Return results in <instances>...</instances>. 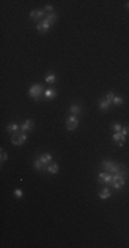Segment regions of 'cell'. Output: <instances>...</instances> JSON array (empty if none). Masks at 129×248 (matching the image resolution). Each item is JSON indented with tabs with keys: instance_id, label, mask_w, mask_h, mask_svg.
Returning a JSON list of instances; mask_svg holds the SVG:
<instances>
[{
	"instance_id": "obj_1",
	"label": "cell",
	"mask_w": 129,
	"mask_h": 248,
	"mask_svg": "<svg viewBox=\"0 0 129 248\" xmlns=\"http://www.w3.org/2000/svg\"><path fill=\"white\" fill-rule=\"evenodd\" d=\"M102 167L106 170V172H108V174H119V172L128 174V171L124 170L122 165H118L117 163L110 161V160H104V161H102Z\"/></svg>"
},
{
	"instance_id": "obj_2",
	"label": "cell",
	"mask_w": 129,
	"mask_h": 248,
	"mask_svg": "<svg viewBox=\"0 0 129 248\" xmlns=\"http://www.w3.org/2000/svg\"><path fill=\"white\" fill-rule=\"evenodd\" d=\"M125 175L126 174H122V172H119V174H113L111 186H113L114 189L119 190L121 188H124V185H125Z\"/></svg>"
},
{
	"instance_id": "obj_3",
	"label": "cell",
	"mask_w": 129,
	"mask_h": 248,
	"mask_svg": "<svg viewBox=\"0 0 129 248\" xmlns=\"http://www.w3.org/2000/svg\"><path fill=\"white\" fill-rule=\"evenodd\" d=\"M43 92H44V88H43L41 84H34L29 88V97H32L34 101L40 99V97H41Z\"/></svg>"
},
{
	"instance_id": "obj_4",
	"label": "cell",
	"mask_w": 129,
	"mask_h": 248,
	"mask_svg": "<svg viewBox=\"0 0 129 248\" xmlns=\"http://www.w3.org/2000/svg\"><path fill=\"white\" fill-rule=\"evenodd\" d=\"M26 138H28V135H26V132H17V134H12V137H11V142L14 143L15 146H21V145H23V143L26 142Z\"/></svg>"
},
{
	"instance_id": "obj_5",
	"label": "cell",
	"mask_w": 129,
	"mask_h": 248,
	"mask_svg": "<svg viewBox=\"0 0 129 248\" xmlns=\"http://www.w3.org/2000/svg\"><path fill=\"white\" fill-rule=\"evenodd\" d=\"M78 127V117L76 115H72V116L67 117L66 120V128L69 131H74L76 128Z\"/></svg>"
},
{
	"instance_id": "obj_6",
	"label": "cell",
	"mask_w": 129,
	"mask_h": 248,
	"mask_svg": "<svg viewBox=\"0 0 129 248\" xmlns=\"http://www.w3.org/2000/svg\"><path fill=\"white\" fill-rule=\"evenodd\" d=\"M50 28H51V24L47 21V19H41L40 22H37V25H36V29L40 33H47V32L50 31Z\"/></svg>"
},
{
	"instance_id": "obj_7",
	"label": "cell",
	"mask_w": 129,
	"mask_h": 248,
	"mask_svg": "<svg viewBox=\"0 0 129 248\" xmlns=\"http://www.w3.org/2000/svg\"><path fill=\"white\" fill-rule=\"evenodd\" d=\"M46 11L44 10H33V11H30V18L33 19V21H37V22H40L41 19H44L46 18Z\"/></svg>"
},
{
	"instance_id": "obj_8",
	"label": "cell",
	"mask_w": 129,
	"mask_h": 248,
	"mask_svg": "<svg viewBox=\"0 0 129 248\" xmlns=\"http://www.w3.org/2000/svg\"><path fill=\"white\" fill-rule=\"evenodd\" d=\"M98 181L106 185H111V181H113V174H108V172H100L98 175Z\"/></svg>"
},
{
	"instance_id": "obj_9",
	"label": "cell",
	"mask_w": 129,
	"mask_h": 248,
	"mask_svg": "<svg viewBox=\"0 0 129 248\" xmlns=\"http://www.w3.org/2000/svg\"><path fill=\"white\" fill-rule=\"evenodd\" d=\"M33 127H34V122L32 120V119H28L25 122L21 124V131L22 132H29L33 130Z\"/></svg>"
},
{
	"instance_id": "obj_10",
	"label": "cell",
	"mask_w": 129,
	"mask_h": 248,
	"mask_svg": "<svg viewBox=\"0 0 129 248\" xmlns=\"http://www.w3.org/2000/svg\"><path fill=\"white\" fill-rule=\"evenodd\" d=\"M113 141L115 143H118L119 148H122V146H124V143H125V141H126V137H124L121 132H114L113 134Z\"/></svg>"
},
{
	"instance_id": "obj_11",
	"label": "cell",
	"mask_w": 129,
	"mask_h": 248,
	"mask_svg": "<svg viewBox=\"0 0 129 248\" xmlns=\"http://www.w3.org/2000/svg\"><path fill=\"white\" fill-rule=\"evenodd\" d=\"M40 160H41V163L44 164V167H46V170H47V167H48V165H50V164L52 163V156L50 153H44V154H41V156H40Z\"/></svg>"
},
{
	"instance_id": "obj_12",
	"label": "cell",
	"mask_w": 129,
	"mask_h": 248,
	"mask_svg": "<svg viewBox=\"0 0 129 248\" xmlns=\"http://www.w3.org/2000/svg\"><path fill=\"white\" fill-rule=\"evenodd\" d=\"M19 128H21V126L18 123H10V124H7V131L10 132V134H17V132L19 131Z\"/></svg>"
},
{
	"instance_id": "obj_13",
	"label": "cell",
	"mask_w": 129,
	"mask_h": 248,
	"mask_svg": "<svg viewBox=\"0 0 129 248\" xmlns=\"http://www.w3.org/2000/svg\"><path fill=\"white\" fill-rule=\"evenodd\" d=\"M110 106H111V102L107 101L106 98H102V99L99 101V108H100L102 110H108V109H110Z\"/></svg>"
},
{
	"instance_id": "obj_14",
	"label": "cell",
	"mask_w": 129,
	"mask_h": 248,
	"mask_svg": "<svg viewBox=\"0 0 129 248\" xmlns=\"http://www.w3.org/2000/svg\"><path fill=\"white\" fill-rule=\"evenodd\" d=\"M111 196V190L108 189V188H104V189H102V192H99V197L102 199V200H106V199H108Z\"/></svg>"
},
{
	"instance_id": "obj_15",
	"label": "cell",
	"mask_w": 129,
	"mask_h": 248,
	"mask_svg": "<svg viewBox=\"0 0 129 248\" xmlns=\"http://www.w3.org/2000/svg\"><path fill=\"white\" fill-rule=\"evenodd\" d=\"M69 110H70V113H72V115H76V116H77V115H80V113H81V106L77 105V104H73V105L69 108Z\"/></svg>"
},
{
	"instance_id": "obj_16",
	"label": "cell",
	"mask_w": 129,
	"mask_h": 248,
	"mask_svg": "<svg viewBox=\"0 0 129 248\" xmlns=\"http://www.w3.org/2000/svg\"><path fill=\"white\" fill-rule=\"evenodd\" d=\"M47 171L50 172V174H57L58 171H59V165L57 163H51L48 167H47Z\"/></svg>"
},
{
	"instance_id": "obj_17",
	"label": "cell",
	"mask_w": 129,
	"mask_h": 248,
	"mask_svg": "<svg viewBox=\"0 0 129 248\" xmlns=\"http://www.w3.org/2000/svg\"><path fill=\"white\" fill-rule=\"evenodd\" d=\"M44 97H46L47 99H51V98H55V97H57V91L54 90V88H48V90L44 91Z\"/></svg>"
},
{
	"instance_id": "obj_18",
	"label": "cell",
	"mask_w": 129,
	"mask_h": 248,
	"mask_svg": "<svg viewBox=\"0 0 129 248\" xmlns=\"http://www.w3.org/2000/svg\"><path fill=\"white\" fill-rule=\"evenodd\" d=\"M44 19H47V21L50 22L51 25H54V24L57 22V19H58V15H57V14H54V13H51V14H47Z\"/></svg>"
},
{
	"instance_id": "obj_19",
	"label": "cell",
	"mask_w": 129,
	"mask_h": 248,
	"mask_svg": "<svg viewBox=\"0 0 129 248\" xmlns=\"http://www.w3.org/2000/svg\"><path fill=\"white\" fill-rule=\"evenodd\" d=\"M34 168H36L37 171H47L46 167H44V164L41 163L40 158H36V160H34Z\"/></svg>"
},
{
	"instance_id": "obj_20",
	"label": "cell",
	"mask_w": 129,
	"mask_h": 248,
	"mask_svg": "<svg viewBox=\"0 0 129 248\" xmlns=\"http://www.w3.org/2000/svg\"><path fill=\"white\" fill-rule=\"evenodd\" d=\"M111 104L115 105V106H121L122 104H124V98H121V97H114V99H113Z\"/></svg>"
},
{
	"instance_id": "obj_21",
	"label": "cell",
	"mask_w": 129,
	"mask_h": 248,
	"mask_svg": "<svg viewBox=\"0 0 129 248\" xmlns=\"http://www.w3.org/2000/svg\"><path fill=\"white\" fill-rule=\"evenodd\" d=\"M55 80H57V76L54 73H50V74H47V77H46V81L48 83V84H51V83H55Z\"/></svg>"
},
{
	"instance_id": "obj_22",
	"label": "cell",
	"mask_w": 129,
	"mask_h": 248,
	"mask_svg": "<svg viewBox=\"0 0 129 248\" xmlns=\"http://www.w3.org/2000/svg\"><path fill=\"white\" fill-rule=\"evenodd\" d=\"M111 128H113L115 132H121V130H122V126L119 124V123H113V126H111Z\"/></svg>"
},
{
	"instance_id": "obj_23",
	"label": "cell",
	"mask_w": 129,
	"mask_h": 248,
	"mask_svg": "<svg viewBox=\"0 0 129 248\" xmlns=\"http://www.w3.org/2000/svg\"><path fill=\"white\" fill-rule=\"evenodd\" d=\"M7 157H8V154H7V152H6L4 149H1V157H0V161H1V164L4 163L6 160H7Z\"/></svg>"
},
{
	"instance_id": "obj_24",
	"label": "cell",
	"mask_w": 129,
	"mask_h": 248,
	"mask_svg": "<svg viewBox=\"0 0 129 248\" xmlns=\"http://www.w3.org/2000/svg\"><path fill=\"white\" fill-rule=\"evenodd\" d=\"M14 195H15L17 199H21L22 196H23V193H22V189H15V190H14Z\"/></svg>"
},
{
	"instance_id": "obj_25",
	"label": "cell",
	"mask_w": 129,
	"mask_h": 248,
	"mask_svg": "<svg viewBox=\"0 0 129 248\" xmlns=\"http://www.w3.org/2000/svg\"><path fill=\"white\" fill-rule=\"evenodd\" d=\"M114 97H115V95H114V92H113V91H110V92H108V94L106 95L104 98H106V99H107V101H110V102H113Z\"/></svg>"
},
{
	"instance_id": "obj_26",
	"label": "cell",
	"mask_w": 129,
	"mask_h": 248,
	"mask_svg": "<svg viewBox=\"0 0 129 248\" xmlns=\"http://www.w3.org/2000/svg\"><path fill=\"white\" fill-rule=\"evenodd\" d=\"M44 11H47L48 14H51V13H54V6H50V4H47L46 7H44Z\"/></svg>"
},
{
	"instance_id": "obj_27",
	"label": "cell",
	"mask_w": 129,
	"mask_h": 248,
	"mask_svg": "<svg viewBox=\"0 0 129 248\" xmlns=\"http://www.w3.org/2000/svg\"><path fill=\"white\" fill-rule=\"evenodd\" d=\"M121 134L124 135V137H126L129 134V127H122V130H121Z\"/></svg>"
},
{
	"instance_id": "obj_28",
	"label": "cell",
	"mask_w": 129,
	"mask_h": 248,
	"mask_svg": "<svg viewBox=\"0 0 129 248\" xmlns=\"http://www.w3.org/2000/svg\"><path fill=\"white\" fill-rule=\"evenodd\" d=\"M126 7H128V8H129V1H128V3H126Z\"/></svg>"
}]
</instances>
